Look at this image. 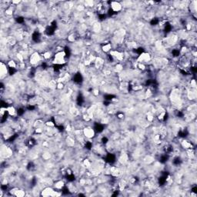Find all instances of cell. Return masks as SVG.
I'll return each instance as SVG.
<instances>
[{
  "instance_id": "7a4b0ae2",
  "label": "cell",
  "mask_w": 197,
  "mask_h": 197,
  "mask_svg": "<svg viewBox=\"0 0 197 197\" xmlns=\"http://www.w3.org/2000/svg\"><path fill=\"white\" fill-rule=\"evenodd\" d=\"M57 191H55L52 187H46L41 191V195L44 196H49V195H56Z\"/></svg>"
},
{
  "instance_id": "6da1fadb",
  "label": "cell",
  "mask_w": 197,
  "mask_h": 197,
  "mask_svg": "<svg viewBox=\"0 0 197 197\" xmlns=\"http://www.w3.org/2000/svg\"><path fill=\"white\" fill-rule=\"evenodd\" d=\"M109 9H112L114 12H118L123 9V5L120 2H110Z\"/></svg>"
}]
</instances>
